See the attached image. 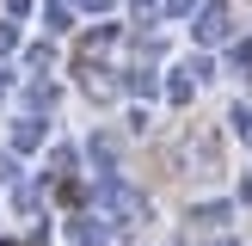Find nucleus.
<instances>
[{"label":"nucleus","mask_w":252,"mask_h":246,"mask_svg":"<svg viewBox=\"0 0 252 246\" xmlns=\"http://www.w3.org/2000/svg\"><path fill=\"white\" fill-rule=\"evenodd\" d=\"M197 37H203V43H221V37H228V12H221V6H209L203 19H197Z\"/></svg>","instance_id":"1"},{"label":"nucleus","mask_w":252,"mask_h":246,"mask_svg":"<svg viewBox=\"0 0 252 246\" xmlns=\"http://www.w3.org/2000/svg\"><path fill=\"white\" fill-rule=\"evenodd\" d=\"M240 135H246V142H252V111H240Z\"/></svg>","instance_id":"2"}]
</instances>
